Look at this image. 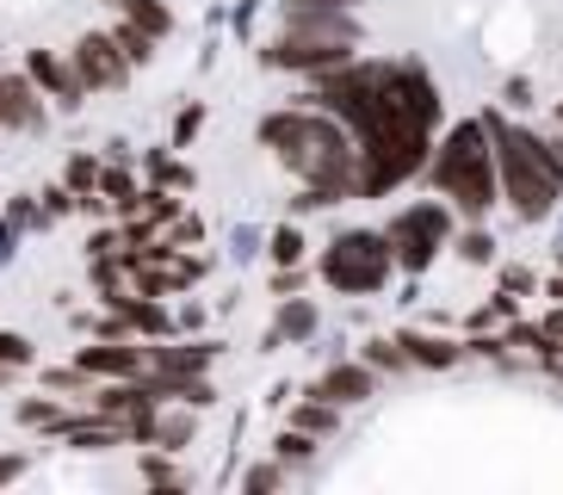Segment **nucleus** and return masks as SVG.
Wrapping results in <instances>:
<instances>
[{
  "label": "nucleus",
  "mask_w": 563,
  "mask_h": 495,
  "mask_svg": "<svg viewBox=\"0 0 563 495\" xmlns=\"http://www.w3.org/2000/svg\"><path fill=\"white\" fill-rule=\"evenodd\" d=\"M322 279L334 285V292H378L384 279H390V235H341V242H329V254H322Z\"/></svg>",
  "instance_id": "20e7f679"
},
{
  "label": "nucleus",
  "mask_w": 563,
  "mask_h": 495,
  "mask_svg": "<svg viewBox=\"0 0 563 495\" xmlns=\"http://www.w3.org/2000/svg\"><path fill=\"white\" fill-rule=\"evenodd\" d=\"M298 254H303L298 230H279V235H273V261H279V266H291V261H298Z\"/></svg>",
  "instance_id": "c85d7f7f"
},
{
  "label": "nucleus",
  "mask_w": 563,
  "mask_h": 495,
  "mask_svg": "<svg viewBox=\"0 0 563 495\" xmlns=\"http://www.w3.org/2000/svg\"><path fill=\"white\" fill-rule=\"evenodd\" d=\"M112 44H118V56H124L131 68H143V63L155 56V32H143V25H131V19L112 32Z\"/></svg>",
  "instance_id": "6ab92c4d"
},
{
  "label": "nucleus",
  "mask_w": 563,
  "mask_h": 495,
  "mask_svg": "<svg viewBox=\"0 0 563 495\" xmlns=\"http://www.w3.org/2000/svg\"><path fill=\"white\" fill-rule=\"evenodd\" d=\"M365 360L378 365V372H402V365H409V346L402 341H372L365 346Z\"/></svg>",
  "instance_id": "b1692460"
},
{
  "label": "nucleus",
  "mask_w": 563,
  "mask_h": 495,
  "mask_svg": "<svg viewBox=\"0 0 563 495\" xmlns=\"http://www.w3.org/2000/svg\"><path fill=\"white\" fill-rule=\"evenodd\" d=\"M217 360L211 341H186V346H155L150 365L155 372H167V378H192V372H205V365Z\"/></svg>",
  "instance_id": "f3484780"
},
{
  "label": "nucleus",
  "mask_w": 563,
  "mask_h": 495,
  "mask_svg": "<svg viewBox=\"0 0 563 495\" xmlns=\"http://www.w3.org/2000/svg\"><path fill=\"white\" fill-rule=\"evenodd\" d=\"M0 124L7 131H37L44 124V99L32 75H0Z\"/></svg>",
  "instance_id": "9b49d317"
},
{
  "label": "nucleus",
  "mask_w": 563,
  "mask_h": 495,
  "mask_svg": "<svg viewBox=\"0 0 563 495\" xmlns=\"http://www.w3.org/2000/svg\"><path fill=\"white\" fill-rule=\"evenodd\" d=\"M433 180H440L446 198H459L464 217H483L489 205H496V148H489L483 118H464L459 131L440 143V155H433Z\"/></svg>",
  "instance_id": "f03ea898"
},
{
  "label": "nucleus",
  "mask_w": 563,
  "mask_h": 495,
  "mask_svg": "<svg viewBox=\"0 0 563 495\" xmlns=\"http://www.w3.org/2000/svg\"><path fill=\"white\" fill-rule=\"evenodd\" d=\"M186 433H192V421H186V415H167V421H155V440H162V446H180Z\"/></svg>",
  "instance_id": "cd10ccee"
},
{
  "label": "nucleus",
  "mask_w": 563,
  "mask_h": 495,
  "mask_svg": "<svg viewBox=\"0 0 563 495\" xmlns=\"http://www.w3.org/2000/svg\"><path fill=\"white\" fill-rule=\"evenodd\" d=\"M372 75H378V94H384V106H390V112L409 118V124H421V131H433V118H440V94H433V81L421 75V68L378 63Z\"/></svg>",
  "instance_id": "39448f33"
},
{
  "label": "nucleus",
  "mask_w": 563,
  "mask_h": 495,
  "mask_svg": "<svg viewBox=\"0 0 563 495\" xmlns=\"http://www.w3.org/2000/svg\"><path fill=\"white\" fill-rule=\"evenodd\" d=\"M310 452H316V433H303V428L279 433V459H285V464H303Z\"/></svg>",
  "instance_id": "a878e982"
},
{
  "label": "nucleus",
  "mask_w": 563,
  "mask_h": 495,
  "mask_svg": "<svg viewBox=\"0 0 563 495\" xmlns=\"http://www.w3.org/2000/svg\"><path fill=\"white\" fill-rule=\"evenodd\" d=\"M558 124H563V106H558Z\"/></svg>",
  "instance_id": "e433bc0d"
},
{
  "label": "nucleus",
  "mask_w": 563,
  "mask_h": 495,
  "mask_svg": "<svg viewBox=\"0 0 563 495\" xmlns=\"http://www.w3.org/2000/svg\"><path fill=\"white\" fill-rule=\"evenodd\" d=\"M93 180H100V167H93V162H75V167H68V186H81V193H87Z\"/></svg>",
  "instance_id": "473e14b6"
},
{
  "label": "nucleus",
  "mask_w": 563,
  "mask_h": 495,
  "mask_svg": "<svg viewBox=\"0 0 563 495\" xmlns=\"http://www.w3.org/2000/svg\"><path fill=\"white\" fill-rule=\"evenodd\" d=\"M446 211L440 205H415V211H402L397 223H390V248H397V261L402 266H428V254L440 242H446Z\"/></svg>",
  "instance_id": "423d86ee"
},
{
  "label": "nucleus",
  "mask_w": 563,
  "mask_h": 495,
  "mask_svg": "<svg viewBox=\"0 0 563 495\" xmlns=\"http://www.w3.org/2000/svg\"><path fill=\"white\" fill-rule=\"evenodd\" d=\"M143 360H150L143 346H124V341H112V334H106L100 346H81V365L93 372V378H136Z\"/></svg>",
  "instance_id": "f8f14e48"
},
{
  "label": "nucleus",
  "mask_w": 563,
  "mask_h": 495,
  "mask_svg": "<svg viewBox=\"0 0 563 495\" xmlns=\"http://www.w3.org/2000/svg\"><path fill=\"white\" fill-rule=\"evenodd\" d=\"M402 346H409V365H452V360H459V346L433 341V334H409Z\"/></svg>",
  "instance_id": "aec40b11"
},
{
  "label": "nucleus",
  "mask_w": 563,
  "mask_h": 495,
  "mask_svg": "<svg viewBox=\"0 0 563 495\" xmlns=\"http://www.w3.org/2000/svg\"><path fill=\"white\" fill-rule=\"evenodd\" d=\"M13 471H19V459H0V483L13 477Z\"/></svg>",
  "instance_id": "c9c22d12"
},
{
  "label": "nucleus",
  "mask_w": 563,
  "mask_h": 495,
  "mask_svg": "<svg viewBox=\"0 0 563 495\" xmlns=\"http://www.w3.org/2000/svg\"><path fill=\"white\" fill-rule=\"evenodd\" d=\"M100 334H112V341H124V334H167V310L162 304H124L118 297Z\"/></svg>",
  "instance_id": "2eb2a0df"
},
{
  "label": "nucleus",
  "mask_w": 563,
  "mask_h": 495,
  "mask_svg": "<svg viewBox=\"0 0 563 495\" xmlns=\"http://www.w3.org/2000/svg\"><path fill=\"white\" fill-rule=\"evenodd\" d=\"M68 63H75V75H81L87 87H124V75H131V63L118 56L112 37H81Z\"/></svg>",
  "instance_id": "1a4fd4ad"
},
{
  "label": "nucleus",
  "mask_w": 563,
  "mask_h": 495,
  "mask_svg": "<svg viewBox=\"0 0 563 495\" xmlns=\"http://www.w3.org/2000/svg\"><path fill=\"white\" fill-rule=\"evenodd\" d=\"M298 428L303 433H334V403L322 396V403H303L298 409Z\"/></svg>",
  "instance_id": "393cba45"
},
{
  "label": "nucleus",
  "mask_w": 563,
  "mask_h": 495,
  "mask_svg": "<svg viewBox=\"0 0 563 495\" xmlns=\"http://www.w3.org/2000/svg\"><path fill=\"white\" fill-rule=\"evenodd\" d=\"M285 32H291V37L353 44V37H360V25H353V7H303V0H285Z\"/></svg>",
  "instance_id": "0eeeda50"
},
{
  "label": "nucleus",
  "mask_w": 563,
  "mask_h": 495,
  "mask_svg": "<svg viewBox=\"0 0 563 495\" xmlns=\"http://www.w3.org/2000/svg\"><path fill=\"white\" fill-rule=\"evenodd\" d=\"M303 7H360V0H303Z\"/></svg>",
  "instance_id": "f704fd0d"
},
{
  "label": "nucleus",
  "mask_w": 563,
  "mask_h": 495,
  "mask_svg": "<svg viewBox=\"0 0 563 495\" xmlns=\"http://www.w3.org/2000/svg\"><path fill=\"white\" fill-rule=\"evenodd\" d=\"M0 365H32V341L25 334H0Z\"/></svg>",
  "instance_id": "bb28decb"
},
{
  "label": "nucleus",
  "mask_w": 563,
  "mask_h": 495,
  "mask_svg": "<svg viewBox=\"0 0 563 495\" xmlns=\"http://www.w3.org/2000/svg\"><path fill=\"white\" fill-rule=\"evenodd\" d=\"M19 421H25V428H63V409H56V403H44V396H32V403H19Z\"/></svg>",
  "instance_id": "5701e85b"
},
{
  "label": "nucleus",
  "mask_w": 563,
  "mask_h": 495,
  "mask_svg": "<svg viewBox=\"0 0 563 495\" xmlns=\"http://www.w3.org/2000/svg\"><path fill=\"white\" fill-rule=\"evenodd\" d=\"M266 490H279V471H273V464H254V471H249V495H266Z\"/></svg>",
  "instance_id": "2f4dec72"
},
{
  "label": "nucleus",
  "mask_w": 563,
  "mask_h": 495,
  "mask_svg": "<svg viewBox=\"0 0 563 495\" xmlns=\"http://www.w3.org/2000/svg\"><path fill=\"white\" fill-rule=\"evenodd\" d=\"M25 75H32V81L44 87V94H51L56 106H68V112H75V106H81V94H87V81L75 75V63H63L56 50H32V63H25Z\"/></svg>",
  "instance_id": "9d476101"
},
{
  "label": "nucleus",
  "mask_w": 563,
  "mask_h": 495,
  "mask_svg": "<svg viewBox=\"0 0 563 495\" xmlns=\"http://www.w3.org/2000/svg\"><path fill=\"white\" fill-rule=\"evenodd\" d=\"M545 162H551V174L563 180V124H558V136H545Z\"/></svg>",
  "instance_id": "72a5a7b5"
},
{
  "label": "nucleus",
  "mask_w": 563,
  "mask_h": 495,
  "mask_svg": "<svg viewBox=\"0 0 563 495\" xmlns=\"http://www.w3.org/2000/svg\"><path fill=\"white\" fill-rule=\"evenodd\" d=\"M347 50H353V44H329V37H291V32H285L279 44L266 50V63H279V68H303V75H322V68L347 63Z\"/></svg>",
  "instance_id": "6e6552de"
},
{
  "label": "nucleus",
  "mask_w": 563,
  "mask_h": 495,
  "mask_svg": "<svg viewBox=\"0 0 563 495\" xmlns=\"http://www.w3.org/2000/svg\"><path fill=\"white\" fill-rule=\"evenodd\" d=\"M261 143L279 148L291 167H303L310 174L316 162H329V155H347V131L334 124V112H322V106H303V112H266L261 118Z\"/></svg>",
  "instance_id": "7ed1b4c3"
},
{
  "label": "nucleus",
  "mask_w": 563,
  "mask_h": 495,
  "mask_svg": "<svg viewBox=\"0 0 563 495\" xmlns=\"http://www.w3.org/2000/svg\"><path fill=\"white\" fill-rule=\"evenodd\" d=\"M279 334H285V341L316 334V304H303V297H298V304H285V310H279Z\"/></svg>",
  "instance_id": "412c9836"
},
{
  "label": "nucleus",
  "mask_w": 563,
  "mask_h": 495,
  "mask_svg": "<svg viewBox=\"0 0 563 495\" xmlns=\"http://www.w3.org/2000/svg\"><path fill=\"white\" fill-rule=\"evenodd\" d=\"M118 13L131 19V25H143V32H155V37H167L174 32V13H167L162 0H112Z\"/></svg>",
  "instance_id": "a211bd4d"
},
{
  "label": "nucleus",
  "mask_w": 563,
  "mask_h": 495,
  "mask_svg": "<svg viewBox=\"0 0 563 495\" xmlns=\"http://www.w3.org/2000/svg\"><path fill=\"white\" fill-rule=\"evenodd\" d=\"M63 433L68 446H87V452H100V446H124L131 440V421H118V415H93V421H81V415H63Z\"/></svg>",
  "instance_id": "4468645a"
},
{
  "label": "nucleus",
  "mask_w": 563,
  "mask_h": 495,
  "mask_svg": "<svg viewBox=\"0 0 563 495\" xmlns=\"http://www.w3.org/2000/svg\"><path fill=\"white\" fill-rule=\"evenodd\" d=\"M100 186H106V198H112L118 211H124V205H131V198H136V193H131V180H124V174H106Z\"/></svg>",
  "instance_id": "7c9ffc66"
},
{
  "label": "nucleus",
  "mask_w": 563,
  "mask_h": 495,
  "mask_svg": "<svg viewBox=\"0 0 563 495\" xmlns=\"http://www.w3.org/2000/svg\"><path fill=\"white\" fill-rule=\"evenodd\" d=\"M483 131H489V148H496V174H501V193L520 217H545L551 205L563 198V180L551 174L545 162V136L520 131L514 118L489 112L483 118Z\"/></svg>",
  "instance_id": "f257e3e1"
},
{
  "label": "nucleus",
  "mask_w": 563,
  "mask_h": 495,
  "mask_svg": "<svg viewBox=\"0 0 563 495\" xmlns=\"http://www.w3.org/2000/svg\"><path fill=\"white\" fill-rule=\"evenodd\" d=\"M316 396H329L334 409L365 403V396H372V372H365V365H329V372H322V384H316Z\"/></svg>",
  "instance_id": "dca6fc26"
},
{
  "label": "nucleus",
  "mask_w": 563,
  "mask_h": 495,
  "mask_svg": "<svg viewBox=\"0 0 563 495\" xmlns=\"http://www.w3.org/2000/svg\"><path fill=\"white\" fill-rule=\"evenodd\" d=\"M155 403H162V396H155L150 384H131V378H112L106 391H93V409H100V415H118V421L155 415Z\"/></svg>",
  "instance_id": "ddd939ff"
},
{
  "label": "nucleus",
  "mask_w": 563,
  "mask_h": 495,
  "mask_svg": "<svg viewBox=\"0 0 563 495\" xmlns=\"http://www.w3.org/2000/svg\"><path fill=\"white\" fill-rule=\"evenodd\" d=\"M143 477H150L155 490H186V477H180V471H167L162 459H150V464H143Z\"/></svg>",
  "instance_id": "c756f323"
},
{
  "label": "nucleus",
  "mask_w": 563,
  "mask_h": 495,
  "mask_svg": "<svg viewBox=\"0 0 563 495\" xmlns=\"http://www.w3.org/2000/svg\"><path fill=\"white\" fill-rule=\"evenodd\" d=\"M44 391H51V396H81L87 391V365H56V372H44Z\"/></svg>",
  "instance_id": "4be33fe9"
}]
</instances>
